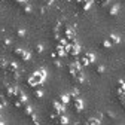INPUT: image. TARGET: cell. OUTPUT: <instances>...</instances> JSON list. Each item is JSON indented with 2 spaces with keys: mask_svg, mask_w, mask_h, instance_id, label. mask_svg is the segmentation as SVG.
<instances>
[{
  "mask_svg": "<svg viewBox=\"0 0 125 125\" xmlns=\"http://www.w3.org/2000/svg\"><path fill=\"white\" fill-rule=\"evenodd\" d=\"M45 77H46V70H45V69H40V70L34 72L33 74L28 77L27 85L31 86V88H36V86H39V85L45 81Z\"/></svg>",
  "mask_w": 125,
  "mask_h": 125,
  "instance_id": "cell-1",
  "label": "cell"
},
{
  "mask_svg": "<svg viewBox=\"0 0 125 125\" xmlns=\"http://www.w3.org/2000/svg\"><path fill=\"white\" fill-rule=\"evenodd\" d=\"M3 91H5V97L9 98L10 101L15 98V91H17V88L10 86L9 83H3Z\"/></svg>",
  "mask_w": 125,
  "mask_h": 125,
  "instance_id": "cell-2",
  "label": "cell"
},
{
  "mask_svg": "<svg viewBox=\"0 0 125 125\" xmlns=\"http://www.w3.org/2000/svg\"><path fill=\"white\" fill-rule=\"evenodd\" d=\"M13 55L18 57V58L22 60V61H28V60H30V54H28L27 51H24V49H20V48H15V49H13Z\"/></svg>",
  "mask_w": 125,
  "mask_h": 125,
  "instance_id": "cell-3",
  "label": "cell"
},
{
  "mask_svg": "<svg viewBox=\"0 0 125 125\" xmlns=\"http://www.w3.org/2000/svg\"><path fill=\"white\" fill-rule=\"evenodd\" d=\"M70 104H72L73 110H74L76 113H81V112L83 110V103H82V100H81V98H76V100L70 101Z\"/></svg>",
  "mask_w": 125,
  "mask_h": 125,
  "instance_id": "cell-4",
  "label": "cell"
},
{
  "mask_svg": "<svg viewBox=\"0 0 125 125\" xmlns=\"http://www.w3.org/2000/svg\"><path fill=\"white\" fill-rule=\"evenodd\" d=\"M51 107H52V113H55V115H64V106H61L57 100L52 101Z\"/></svg>",
  "mask_w": 125,
  "mask_h": 125,
  "instance_id": "cell-5",
  "label": "cell"
},
{
  "mask_svg": "<svg viewBox=\"0 0 125 125\" xmlns=\"http://www.w3.org/2000/svg\"><path fill=\"white\" fill-rule=\"evenodd\" d=\"M91 3H92V2H89V0H76L77 8H79V10H82V12L88 10L89 6H91Z\"/></svg>",
  "mask_w": 125,
  "mask_h": 125,
  "instance_id": "cell-6",
  "label": "cell"
},
{
  "mask_svg": "<svg viewBox=\"0 0 125 125\" xmlns=\"http://www.w3.org/2000/svg\"><path fill=\"white\" fill-rule=\"evenodd\" d=\"M13 100H18L22 106L27 104V97L24 95V92H22L21 89H18V88H17V91H15V98H13Z\"/></svg>",
  "mask_w": 125,
  "mask_h": 125,
  "instance_id": "cell-7",
  "label": "cell"
},
{
  "mask_svg": "<svg viewBox=\"0 0 125 125\" xmlns=\"http://www.w3.org/2000/svg\"><path fill=\"white\" fill-rule=\"evenodd\" d=\"M57 101H58L61 106H64V107H66V106L70 103V100H69V94H67V95H66V94H61V95H58Z\"/></svg>",
  "mask_w": 125,
  "mask_h": 125,
  "instance_id": "cell-8",
  "label": "cell"
},
{
  "mask_svg": "<svg viewBox=\"0 0 125 125\" xmlns=\"http://www.w3.org/2000/svg\"><path fill=\"white\" fill-rule=\"evenodd\" d=\"M55 124L57 125H67L69 124V119H67L66 115H58L57 119H55Z\"/></svg>",
  "mask_w": 125,
  "mask_h": 125,
  "instance_id": "cell-9",
  "label": "cell"
},
{
  "mask_svg": "<svg viewBox=\"0 0 125 125\" xmlns=\"http://www.w3.org/2000/svg\"><path fill=\"white\" fill-rule=\"evenodd\" d=\"M107 40L110 42L112 45H118V43H121V37L119 36H116V34H110L107 37Z\"/></svg>",
  "mask_w": 125,
  "mask_h": 125,
  "instance_id": "cell-10",
  "label": "cell"
},
{
  "mask_svg": "<svg viewBox=\"0 0 125 125\" xmlns=\"http://www.w3.org/2000/svg\"><path fill=\"white\" fill-rule=\"evenodd\" d=\"M22 112H24V115H25L27 118H30L31 115H33V110H31V107H30L28 104H24V106H22Z\"/></svg>",
  "mask_w": 125,
  "mask_h": 125,
  "instance_id": "cell-11",
  "label": "cell"
},
{
  "mask_svg": "<svg viewBox=\"0 0 125 125\" xmlns=\"http://www.w3.org/2000/svg\"><path fill=\"white\" fill-rule=\"evenodd\" d=\"M77 62H79V66H81V67H86V66L89 64L85 55H82V57H79V58H77Z\"/></svg>",
  "mask_w": 125,
  "mask_h": 125,
  "instance_id": "cell-12",
  "label": "cell"
},
{
  "mask_svg": "<svg viewBox=\"0 0 125 125\" xmlns=\"http://www.w3.org/2000/svg\"><path fill=\"white\" fill-rule=\"evenodd\" d=\"M76 98H79V92H77V89H73V91L69 94V100L73 101V100H76Z\"/></svg>",
  "mask_w": 125,
  "mask_h": 125,
  "instance_id": "cell-13",
  "label": "cell"
},
{
  "mask_svg": "<svg viewBox=\"0 0 125 125\" xmlns=\"http://www.w3.org/2000/svg\"><path fill=\"white\" fill-rule=\"evenodd\" d=\"M86 125H100V118H89L86 121Z\"/></svg>",
  "mask_w": 125,
  "mask_h": 125,
  "instance_id": "cell-14",
  "label": "cell"
},
{
  "mask_svg": "<svg viewBox=\"0 0 125 125\" xmlns=\"http://www.w3.org/2000/svg\"><path fill=\"white\" fill-rule=\"evenodd\" d=\"M107 13L110 15V17H115V15L118 13V6H116V5L110 6V8H109V10H107Z\"/></svg>",
  "mask_w": 125,
  "mask_h": 125,
  "instance_id": "cell-15",
  "label": "cell"
},
{
  "mask_svg": "<svg viewBox=\"0 0 125 125\" xmlns=\"http://www.w3.org/2000/svg\"><path fill=\"white\" fill-rule=\"evenodd\" d=\"M33 95H34V98H42V97H43V91L39 89V88H36V89L33 91Z\"/></svg>",
  "mask_w": 125,
  "mask_h": 125,
  "instance_id": "cell-16",
  "label": "cell"
},
{
  "mask_svg": "<svg viewBox=\"0 0 125 125\" xmlns=\"http://www.w3.org/2000/svg\"><path fill=\"white\" fill-rule=\"evenodd\" d=\"M21 10H22V13H30V12H31V6H30L28 3H24V5L21 6Z\"/></svg>",
  "mask_w": 125,
  "mask_h": 125,
  "instance_id": "cell-17",
  "label": "cell"
},
{
  "mask_svg": "<svg viewBox=\"0 0 125 125\" xmlns=\"http://www.w3.org/2000/svg\"><path fill=\"white\" fill-rule=\"evenodd\" d=\"M83 55L86 57V60H88L89 64H92V62L95 61V57H94V54H91V52H86V54H83Z\"/></svg>",
  "mask_w": 125,
  "mask_h": 125,
  "instance_id": "cell-18",
  "label": "cell"
},
{
  "mask_svg": "<svg viewBox=\"0 0 125 125\" xmlns=\"http://www.w3.org/2000/svg\"><path fill=\"white\" fill-rule=\"evenodd\" d=\"M6 66H8V61L5 58H0V70H6Z\"/></svg>",
  "mask_w": 125,
  "mask_h": 125,
  "instance_id": "cell-19",
  "label": "cell"
},
{
  "mask_svg": "<svg viewBox=\"0 0 125 125\" xmlns=\"http://www.w3.org/2000/svg\"><path fill=\"white\" fill-rule=\"evenodd\" d=\"M30 121H31V122H33L34 125H39V124H40V122H39V119H37V116H36L34 113H33V115H31V116H30Z\"/></svg>",
  "mask_w": 125,
  "mask_h": 125,
  "instance_id": "cell-20",
  "label": "cell"
},
{
  "mask_svg": "<svg viewBox=\"0 0 125 125\" xmlns=\"http://www.w3.org/2000/svg\"><path fill=\"white\" fill-rule=\"evenodd\" d=\"M110 46H112V43H110V42H109L107 39L101 42V48H106V49H107V48H110Z\"/></svg>",
  "mask_w": 125,
  "mask_h": 125,
  "instance_id": "cell-21",
  "label": "cell"
},
{
  "mask_svg": "<svg viewBox=\"0 0 125 125\" xmlns=\"http://www.w3.org/2000/svg\"><path fill=\"white\" fill-rule=\"evenodd\" d=\"M34 51H36V54H42L43 52V46L42 45H36L34 46Z\"/></svg>",
  "mask_w": 125,
  "mask_h": 125,
  "instance_id": "cell-22",
  "label": "cell"
},
{
  "mask_svg": "<svg viewBox=\"0 0 125 125\" xmlns=\"http://www.w3.org/2000/svg\"><path fill=\"white\" fill-rule=\"evenodd\" d=\"M95 73H97V74H103V73H104V67H103V66H97V67H95Z\"/></svg>",
  "mask_w": 125,
  "mask_h": 125,
  "instance_id": "cell-23",
  "label": "cell"
},
{
  "mask_svg": "<svg viewBox=\"0 0 125 125\" xmlns=\"http://www.w3.org/2000/svg\"><path fill=\"white\" fill-rule=\"evenodd\" d=\"M17 36H18V37H24V36H25V31H24L22 28H18V30H17Z\"/></svg>",
  "mask_w": 125,
  "mask_h": 125,
  "instance_id": "cell-24",
  "label": "cell"
},
{
  "mask_svg": "<svg viewBox=\"0 0 125 125\" xmlns=\"http://www.w3.org/2000/svg\"><path fill=\"white\" fill-rule=\"evenodd\" d=\"M2 45L5 46V48H6V46H9V45H10V39H8V37H5V39L2 40Z\"/></svg>",
  "mask_w": 125,
  "mask_h": 125,
  "instance_id": "cell-25",
  "label": "cell"
},
{
  "mask_svg": "<svg viewBox=\"0 0 125 125\" xmlns=\"http://www.w3.org/2000/svg\"><path fill=\"white\" fill-rule=\"evenodd\" d=\"M95 2L100 5V6H107V3H109V0H95Z\"/></svg>",
  "mask_w": 125,
  "mask_h": 125,
  "instance_id": "cell-26",
  "label": "cell"
},
{
  "mask_svg": "<svg viewBox=\"0 0 125 125\" xmlns=\"http://www.w3.org/2000/svg\"><path fill=\"white\" fill-rule=\"evenodd\" d=\"M0 106H2V107H5V106H6V100H5V97H3V95H0Z\"/></svg>",
  "mask_w": 125,
  "mask_h": 125,
  "instance_id": "cell-27",
  "label": "cell"
},
{
  "mask_svg": "<svg viewBox=\"0 0 125 125\" xmlns=\"http://www.w3.org/2000/svg\"><path fill=\"white\" fill-rule=\"evenodd\" d=\"M54 66H55L57 69H60V67H61V62H60V60H58V58H57V60H54Z\"/></svg>",
  "mask_w": 125,
  "mask_h": 125,
  "instance_id": "cell-28",
  "label": "cell"
},
{
  "mask_svg": "<svg viewBox=\"0 0 125 125\" xmlns=\"http://www.w3.org/2000/svg\"><path fill=\"white\" fill-rule=\"evenodd\" d=\"M104 115H106V118H107V119H113V113H112V112H106Z\"/></svg>",
  "mask_w": 125,
  "mask_h": 125,
  "instance_id": "cell-29",
  "label": "cell"
},
{
  "mask_svg": "<svg viewBox=\"0 0 125 125\" xmlns=\"http://www.w3.org/2000/svg\"><path fill=\"white\" fill-rule=\"evenodd\" d=\"M43 2H45V5H46V6H49V5L54 2V0H43Z\"/></svg>",
  "mask_w": 125,
  "mask_h": 125,
  "instance_id": "cell-30",
  "label": "cell"
},
{
  "mask_svg": "<svg viewBox=\"0 0 125 125\" xmlns=\"http://www.w3.org/2000/svg\"><path fill=\"white\" fill-rule=\"evenodd\" d=\"M0 125H5V122H3V121H2V119H0Z\"/></svg>",
  "mask_w": 125,
  "mask_h": 125,
  "instance_id": "cell-31",
  "label": "cell"
},
{
  "mask_svg": "<svg viewBox=\"0 0 125 125\" xmlns=\"http://www.w3.org/2000/svg\"><path fill=\"white\" fill-rule=\"evenodd\" d=\"M2 109H3V107H2V106H0V110H2Z\"/></svg>",
  "mask_w": 125,
  "mask_h": 125,
  "instance_id": "cell-32",
  "label": "cell"
},
{
  "mask_svg": "<svg viewBox=\"0 0 125 125\" xmlns=\"http://www.w3.org/2000/svg\"><path fill=\"white\" fill-rule=\"evenodd\" d=\"M122 106H124V107H125V103H124V104H122Z\"/></svg>",
  "mask_w": 125,
  "mask_h": 125,
  "instance_id": "cell-33",
  "label": "cell"
},
{
  "mask_svg": "<svg viewBox=\"0 0 125 125\" xmlns=\"http://www.w3.org/2000/svg\"><path fill=\"white\" fill-rule=\"evenodd\" d=\"M89 2H94V0H89Z\"/></svg>",
  "mask_w": 125,
  "mask_h": 125,
  "instance_id": "cell-34",
  "label": "cell"
}]
</instances>
